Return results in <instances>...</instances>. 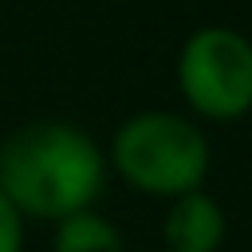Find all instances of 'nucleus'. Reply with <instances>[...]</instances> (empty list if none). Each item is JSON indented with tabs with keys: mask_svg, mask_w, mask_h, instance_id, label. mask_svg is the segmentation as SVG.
<instances>
[{
	"mask_svg": "<svg viewBox=\"0 0 252 252\" xmlns=\"http://www.w3.org/2000/svg\"><path fill=\"white\" fill-rule=\"evenodd\" d=\"M173 87L189 118L244 122L252 114V35L232 24L193 28L177 47Z\"/></svg>",
	"mask_w": 252,
	"mask_h": 252,
	"instance_id": "7ed1b4c3",
	"label": "nucleus"
},
{
	"mask_svg": "<svg viewBox=\"0 0 252 252\" xmlns=\"http://www.w3.org/2000/svg\"><path fill=\"white\" fill-rule=\"evenodd\" d=\"M24 244H28V220L0 193V252H24Z\"/></svg>",
	"mask_w": 252,
	"mask_h": 252,
	"instance_id": "423d86ee",
	"label": "nucleus"
},
{
	"mask_svg": "<svg viewBox=\"0 0 252 252\" xmlns=\"http://www.w3.org/2000/svg\"><path fill=\"white\" fill-rule=\"evenodd\" d=\"M102 150L110 177L154 201L205 189L213 169V142L205 126L185 110H134L114 126Z\"/></svg>",
	"mask_w": 252,
	"mask_h": 252,
	"instance_id": "f03ea898",
	"label": "nucleus"
},
{
	"mask_svg": "<svg viewBox=\"0 0 252 252\" xmlns=\"http://www.w3.org/2000/svg\"><path fill=\"white\" fill-rule=\"evenodd\" d=\"M47 248L51 252H126V236L106 213L83 209L51 224Z\"/></svg>",
	"mask_w": 252,
	"mask_h": 252,
	"instance_id": "39448f33",
	"label": "nucleus"
},
{
	"mask_svg": "<svg viewBox=\"0 0 252 252\" xmlns=\"http://www.w3.org/2000/svg\"><path fill=\"white\" fill-rule=\"evenodd\" d=\"M106 150L91 130L63 118H35L0 142V193L24 220L55 224L94 209L106 193Z\"/></svg>",
	"mask_w": 252,
	"mask_h": 252,
	"instance_id": "f257e3e1",
	"label": "nucleus"
},
{
	"mask_svg": "<svg viewBox=\"0 0 252 252\" xmlns=\"http://www.w3.org/2000/svg\"><path fill=\"white\" fill-rule=\"evenodd\" d=\"M224 236H228V217L209 189H193L165 201V213H161L165 252H220Z\"/></svg>",
	"mask_w": 252,
	"mask_h": 252,
	"instance_id": "20e7f679",
	"label": "nucleus"
}]
</instances>
